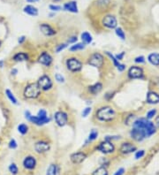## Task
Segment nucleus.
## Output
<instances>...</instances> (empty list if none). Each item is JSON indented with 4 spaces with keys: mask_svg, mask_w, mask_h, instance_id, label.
I'll return each instance as SVG.
<instances>
[{
    "mask_svg": "<svg viewBox=\"0 0 159 175\" xmlns=\"http://www.w3.org/2000/svg\"><path fill=\"white\" fill-rule=\"evenodd\" d=\"M85 48V44L83 43H79V44H75L74 45H72V47H70V51H78V50H82Z\"/></svg>",
    "mask_w": 159,
    "mask_h": 175,
    "instance_id": "26",
    "label": "nucleus"
},
{
    "mask_svg": "<svg viewBox=\"0 0 159 175\" xmlns=\"http://www.w3.org/2000/svg\"><path fill=\"white\" fill-rule=\"evenodd\" d=\"M97 137H98V132L96 131V129H92L91 132H90V134H89V135H88V141L89 142H93Z\"/></svg>",
    "mask_w": 159,
    "mask_h": 175,
    "instance_id": "29",
    "label": "nucleus"
},
{
    "mask_svg": "<svg viewBox=\"0 0 159 175\" xmlns=\"http://www.w3.org/2000/svg\"><path fill=\"white\" fill-rule=\"evenodd\" d=\"M23 165H24V167L26 169L32 170L36 165V160H35V158L34 157H31V156L27 157L26 158L24 159V161H23Z\"/></svg>",
    "mask_w": 159,
    "mask_h": 175,
    "instance_id": "17",
    "label": "nucleus"
},
{
    "mask_svg": "<svg viewBox=\"0 0 159 175\" xmlns=\"http://www.w3.org/2000/svg\"><path fill=\"white\" fill-rule=\"evenodd\" d=\"M102 23L105 27L112 29L117 27V19L115 18V16L109 14V15H106L103 18Z\"/></svg>",
    "mask_w": 159,
    "mask_h": 175,
    "instance_id": "8",
    "label": "nucleus"
},
{
    "mask_svg": "<svg viewBox=\"0 0 159 175\" xmlns=\"http://www.w3.org/2000/svg\"><path fill=\"white\" fill-rule=\"evenodd\" d=\"M13 60L17 61V62L28 60V55L24 52H18L13 56Z\"/></svg>",
    "mask_w": 159,
    "mask_h": 175,
    "instance_id": "23",
    "label": "nucleus"
},
{
    "mask_svg": "<svg viewBox=\"0 0 159 175\" xmlns=\"http://www.w3.org/2000/svg\"><path fill=\"white\" fill-rule=\"evenodd\" d=\"M124 173H125V169L124 168H120V169H119L117 172H116L114 175H123L124 174Z\"/></svg>",
    "mask_w": 159,
    "mask_h": 175,
    "instance_id": "45",
    "label": "nucleus"
},
{
    "mask_svg": "<svg viewBox=\"0 0 159 175\" xmlns=\"http://www.w3.org/2000/svg\"><path fill=\"white\" fill-rule=\"evenodd\" d=\"M104 63V56L100 53H94L88 59V64L94 67H102Z\"/></svg>",
    "mask_w": 159,
    "mask_h": 175,
    "instance_id": "4",
    "label": "nucleus"
},
{
    "mask_svg": "<svg viewBox=\"0 0 159 175\" xmlns=\"http://www.w3.org/2000/svg\"><path fill=\"white\" fill-rule=\"evenodd\" d=\"M134 61L136 62V63H140V64H142V63H144L145 62V58L143 57V56H140V57H137Z\"/></svg>",
    "mask_w": 159,
    "mask_h": 175,
    "instance_id": "43",
    "label": "nucleus"
},
{
    "mask_svg": "<svg viewBox=\"0 0 159 175\" xmlns=\"http://www.w3.org/2000/svg\"><path fill=\"white\" fill-rule=\"evenodd\" d=\"M28 2L29 3H35V2H36V1H38V0H27Z\"/></svg>",
    "mask_w": 159,
    "mask_h": 175,
    "instance_id": "49",
    "label": "nucleus"
},
{
    "mask_svg": "<svg viewBox=\"0 0 159 175\" xmlns=\"http://www.w3.org/2000/svg\"><path fill=\"white\" fill-rule=\"evenodd\" d=\"M92 175H108V172L104 166H101L96 170H95Z\"/></svg>",
    "mask_w": 159,
    "mask_h": 175,
    "instance_id": "27",
    "label": "nucleus"
},
{
    "mask_svg": "<svg viewBox=\"0 0 159 175\" xmlns=\"http://www.w3.org/2000/svg\"><path fill=\"white\" fill-rule=\"evenodd\" d=\"M66 47H67V44H60V45H58V47H57V49H56V51L58 53V52H60L61 50H63L64 49H66Z\"/></svg>",
    "mask_w": 159,
    "mask_h": 175,
    "instance_id": "39",
    "label": "nucleus"
},
{
    "mask_svg": "<svg viewBox=\"0 0 159 175\" xmlns=\"http://www.w3.org/2000/svg\"><path fill=\"white\" fill-rule=\"evenodd\" d=\"M131 136L133 140H135L137 142H141L147 137V135L143 129L138 128V127H133L131 131Z\"/></svg>",
    "mask_w": 159,
    "mask_h": 175,
    "instance_id": "9",
    "label": "nucleus"
},
{
    "mask_svg": "<svg viewBox=\"0 0 159 175\" xmlns=\"http://www.w3.org/2000/svg\"><path fill=\"white\" fill-rule=\"evenodd\" d=\"M38 62L45 66H49L52 63V57L47 52H43L39 56Z\"/></svg>",
    "mask_w": 159,
    "mask_h": 175,
    "instance_id": "12",
    "label": "nucleus"
},
{
    "mask_svg": "<svg viewBox=\"0 0 159 175\" xmlns=\"http://www.w3.org/2000/svg\"><path fill=\"white\" fill-rule=\"evenodd\" d=\"M87 156L86 154L83 152H77V153H73L71 156V161L73 164H81L83 161L86 159Z\"/></svg>",
    "mask_w": 159,
    "mask_h": 175,
    "instance_id": "16",
    "label": "nucleus"
},
{
    "mask_svg": "<svg viewBox=\"0 0 159 175\" xmlns=\"http://www.w3.org/2000/svg\"><path fill=\"white\" fill-rule=\"evenodd\" d=\"M147 102L148 104H159V95L156 92H149L147 96Z\"/></svg>",
    "mask_w": 159,
    "mask_h": 175,
    "instance_id": "20",
    "label": "nucleus"
},
{
    "mask_svg": "<svg viewBox=\"0 0 159 175\" xmlns=\"http://www.w3.org/2000/svg\"><path fill=\"white\" fill-rule=\"evenodd\" d=\"M28 121L32 122L34 124L37 125V126H43L44 124H47L49 122V118H46V119H40L37 116H33L31 115L28 119Z\"/></svg>",
    "mask_w": 159,
    "mask_h": 175,
    "instance_id": "18",
    "label": "nucleus"
},
{
    "mask_svg": "<svg viewBox=\"0 0 159 175\" xmlns=\"http://www.w3.org/2000/svg\"><path fill=\"white\" fill-rule=\"evenodd\" d=\"M9 148L10 149H16L17 148V142H16V141L15 140H11L10 141V142H9Z\"/></svg>",
    "mask_w": 159,
    "mask_h": 175,
    "instance_id": "40",
    "label": "nucleus"
},
{
    "mask_svg": "<svg viewBox=\"0 0 159 175\" xmlns=\"http://www.w3.org/2000/svg\"><path fill=\"white\" fill-rule=\"evenodd\" d=\"M41 88H39L37 83H31L28 85L24 89V96L25 97L29 99L36 98L40 96Z\"/></svg>",
    "mask_w": 159,
    "mask_h": 175,
    "instance_id": "3",
    "label": "nucleus"
},
{
    "mask_svg": "<svg viewBox=\"0 0 159 175\" xmlns=\"http://www.w3.org/2000/svg\"><path fill=\"white\" fill-rule=\"evenodd\" d=\"M115 33H116V35L119 36V38H120L121 40H125V39H126L125 33H124V31H123V29H122L121 27H118V28H116Z\"/></svg>",
    "mask_w": 159,
    "mask_h": 175,
    "instance_id": "32",
    "label": "nucleus"
},
{
    "mask_svg": "<svg viewBox=\"0 0 159 175\" xmlns=\"http://www.w3.org/2000/svg\"><path fill=\"white\" fill-rule=\"evenodd\" d=\"M64 9L67 12L77 13L78 12V6L76 1H69L64 5Z\"/></svg>",
    "mask_w": 159,
    "mask_h": 175,
    "instance_id": "19",
    "label": "nucleus"
},
{
    "mask_svg": "<svg viewBox=\"0 0 159 175\" xmlns=\"http://www.w3.org/2000/svg\"><path fill=\"white\" fill-rule=\"evenodd\" d=\"M81 37H82V41L84 44H89L92 42V35L88 32H83Z\"/></svg>",
    "mask_w": 159,
    "mask_h": 175,
    "instance_id": "25",
    "label": "nucleus"
},
{
    "mask_svg": "<svg viewBox=\"0 0 159 175\" xmlns=\"http://www.w3.org/2000/svg\"><path fill=\"white\" fill-rule=\"evenodd\" d=\"M56 1H59V0H56Z\"/></svg>",
    "mask_w": 159,
    "mask_h": 175,
    "instance_id": "52",
    "label": "nucleus"
},
{
    "mask_svg": "<svg viewBox=\"0 0 159 175\" xmlns=\"http://www.w3.org/2000/svg\"><path fill=\"white\" fill-rule=\"evenodd\" d=\"M58 173V168L56 164H50L49 168L47 169V173L46 175H57Z\"/></svg>",
    "mask_w": 159,
    "mask_h": 175,
    "instance_id": "28",
    "label": "nucleus"
},
{
    "mask_svg": "<svg viewBox=\"0 0 159 175\" xmlns=\"http://www.w3.org/2000/svg\"><path fill=\"white\" fill-rule=\"evenodd\" d=\"M144 154H145V151L144 150H140V151H137V153L135 154V158L136 159H139L141 158H143V156H144Z\"/></svg>",
    "mask_w": 159,
    "mask_h": 175,
    "instance_id": "42",
    "label": "nucleus"
},
{
    "mask_svg": "<svg viewBox=\"0 0 159 175\" xmlns=\"http://www.w3.org/2000/svg\"><path fill=\"white\" fill-rule=\"evenodd\" d=\"M102 89H103V85H102V83L97 82V83H96V84H94V85L89 87V92L91 94H93V95H96V94H98Z\"/></svg>",
    "mask_w": 159,
    "mask_h": 175,
    "instance_id": "22",
    "label": "nucleus"
},
{
    "mask_svg": "<svg viewBox=\"0 0 159 175\" xmlns=\"http://www.w3.org/2000/svg\"><path fill=\"white\" fill-rule=\"evenodd\" d=\"M125 68H126V66L125 65H123V64H120L119 66H118V69H119V71H124L125 70Z\"/></svg>",
    "mask_w": 159,
    "mask_h": 175,
    "instance_id": "46",
    "label": "nucleus"
},
{
    "mask_svg": "<svg viewBox=\"0 0 159 175\" xmlns=\"http://www.w3.org/2000/svg\"><path fill=\"white\" fill-rule=\"evenodd\" d=\"M39 88H41V90H49L52 88V81L48 75H43L39 78L38 82H37Z\"/></svg>",
    "mask_w": 159,
    "mask_h": 175,
    "instance_id": "7",
    "label": "nucleus"
},
{
    "mask_svg": "<svg viewBox=\"0 0 159 175\" xmlns=\"http://www.w3.org/2000/svg\"><path fill=\"white\" fill-rule=\"evenodd\" d=\"M156 113H157V111H156V110H151V111H149L148 113H147V119H148V120L152 119L154 116L156 115Z\"/></svg>",
    "mask_w": 159,
    "mask_h": 175,
    "instance_id": "38",
    "label": "nucleus"
},
{
    "mask_svg": "<svg viewBox=\"0 0 159 175\" xmlns=\"http://www.w3.org/2000/svg\"><path fill=\"white\" fill-rule=\"evenodd\" d=\"M91 112V107H87V108H85V109L83 110L82 111V117L83 118H86V117H88V114Z\"/></svg>",
    "mask_w": 159,
    "mask_h": 175,
    "instance_id": "37",
    "label": "nucleus"
},
{
    "mask_svg": "<svg viewBox=\"0 0 159 175\" xmlns=\"http://www.w3.org/2000/svg\"><path fill=\"white\" fill-rule=\"evenodd\" d=\"M136 150V147L130 142H124L120 147V152L122 154H129Z\"/></svg>",
    "mask_w": 159,
    "mask_h": 175,
    "instance_id": "15",
    "label": "nucleus"
},
{
    "mask_svg": "<svg viewBox=\"0 0 159 175\" xmlns=\"http://www.w3.org/2000/svg\"><path fill=\"white\" fill-rule=\"evenodd\" d=\"M6 96H7V97L9 98V100L11 101L12 103V104H17V99H16V97L13 96V94L12 93L11 91L9 90V89H6Z\"/></svg>",
    "mask_w": 159,
    "mask_h": 175,
    "instance_id": "30",
    "label": "nucleus"
},
{
    "mask_svg": "<svg viewBox=\"0 0 159 175\" xmlns=\"http://www.w3.org/2000/svg\"><path fill=\"white\" fill-rule=\"evenodd\" d=\"M40 30L46 36H51L56 35V31L54 28H52L51 26H49L47 23H43L40 25Z\"/></svg>",
    "mask_w": 159,
    "mask_h": 175,
    "instance_id": "13",
    "label": "nucleus"
},
{
    "mask_svg": "<svg viewBox=\"0 0 159 175\" xmlns=\"http://www.w3.org/2000/svg\"><path fill=\"white\" fill-rule=\"evenodd\" d=\"M97 149L99 151H101L102 153L110 154L114 152L115 147H114V144L111 142H110L109 140H105V141L102 142L99 144Z\"/></svg>",
    "mask_w": 159,
    "mask_h": 175,
    "instance_id": "5",
    "label": "nucleus"
},
{
    "mask_svg": "<svg viewBox=\"0 0 159 175\" xmlns=\"http://www.w3.org/2000/svg\"><path fill=\"white\" fill-rule=\"evenodd\" d=\"M133 127H138L144 130L147 135V137L152 135L156 132V126H154L153 123L148 121V119H139L136 121H134Z\"/></svg>",
    "mask_w": 159,
    "mask_h": 175,
    "instance_id": "1",
    "label": "nucleus"
},
{
    "mask_svg": "<svg viewBox=\"0 0 159 175\" xmlns=\"http://www.w3.org/2000/svg\"><path fill=\"white\" fill-rule=\"evenodd\" d=\"M77 40H78V38H77L76 36H72V37H70L69 40H68V44H73V43H76Z\"/></svg>",
    "mask_w": 159,
    "mask_h": 175,
    "instance_id": "44",
    "label": "nucleus"
},
{
    "mask_svg": "<svg viewBox=\"0 0 159 175\" xmlns=\"http://www.w3.org/2000/svg\"><path fill=\"white\" fill-rule=\"evenodd\" d=\"M36 116H37L38 118H40V119H46V118H48V117H47V112H46V111L43 109H41L39 111Z\"/></svg>",
    "mask_w": 159,
    "mask_h": 175,
    "instance_id": "35",
    "label": "nucleus"
},
{
    "mask_svg": "<svg viewBox=\"0 0 159 175\" xmlns=\"http://www.w3.org/2000/svg\"><path fill=\"white\" fill-rule=\"evenodd\" d=\"M24 41H25V36H21V37H20V39H19V43L20 44H22Z\"/></svg>",
    "mask_w": 159,
    "mask_h": 175,
    "instance_id": "48",
    "label": "nucleus"
},
{
    "mask_svg": "<svg viewBox=\"0 0 159 175\" xmlns=\"http://www.w3.org/2000/svg\"><path fill=\"white\" fill-rule=\"evenodd\" d=\"M9 171L12 174L15 175L18 173V167L15 164H11L10 166H9Z\"/></svg>",
    "mask_w": 159,
    "mask_h": 175,
    "instance_id": "34",
    "label": "nucleus"
},
{
    "mask_svg": "<svg viewBox=\"0 0 159 175\" xmlns=\"http://www.w3.org/2000/svg\"><path fill=\"white\" fill-rule=\"evenodd\" d=\"M49 9H50L51 11L54 12L59 11V10H61V6H55V5H50V6H49Z\"/></svg>",
    "mask_w": 159,
    "mask_h": 175,
    "instance_id": "41",
    "label": "nucleus"
},
{
    "mask_svg": "<svg viewBox=\"0 0 159 175\" xmlns=\"http://www.w3.org/2000/svg\"><path fill=\"white\" fill-rule=\"evenodd\" d=\"M55 79L58 82H60V83H64L65 82V78L62 76L60 73H56Z\"/></svg>",
    "mask_w": 159,
    "mask_h": 175,
    "instance_id": "36",
    "label": "nucleus"
},
{
    "mask_svg": "<svg viewBox=\"0 0 159 175\" xmlns=\"http://www.w3.org/2000/svg\"><path fill=\"white\" fill-rule=\"evenodd\" d=\"M50 146L48 142H38L35 145V149L37 153H44L49 151Z\"/></svg>",
    "mask_w": 159,
    "mask_h": 175,
    "instance_id": "14",
    "label": "nucleus"
},
{
    "mask_svg": "<svg viewBox=\"0 0 159 175\" xmlns=\"http://www.w3.org/2000/svg\"><path fill=\"white\" fill-rule=\"evenodd\" d=\"M143 75V71L141 67L138 66H132L128 71V76L131 79H138L142 78Z\"/></svg>",
    "mask_w": 159,
    "mask_h": 175,
    "instance_id": "11",
    "label": "nucleus"
},
{
    "mask_svg": "<svg viewBox=\"0 0 159 175\" xmlns=\"http://www.w3.org/2000/svg\"><path fill=\"white\" fill-rule=\"evenodd\" d=\"M28 126L25 125V124H21V125L18 126V131L20 132L21 135H26V134L28 133Z\"/></svg>",
    "mask_w": 159,
    "mask_h": 175,
    "instance_id": "31",
    "label": "nucleus"
},
{
    "mask_svg": "<svg viewBox=\"0 0 159 175\" xmlns=\"http://www.w3.org/2000/svg\"><path fill=\"white\" fill-rule=\"evenodd\" d=\"M148 59L154 66H159V54H157V53L150 54L148 56Z\"/></svg>",
    "mask_w": 159,
    "mask_h": 175,
    "instance_id": "24",
    "label": "nucleus"
},
{
    "mask_svg": "<svg viewBox=\"0 0 159 175\" xmlns=\"http://www.w3.org/2000/svg\"><path fill=\"white\" fill-rule=\"evenodd\" d=\"M23 11L25 13H27L28 15H31V16H37L38 15V9L34 6H29V5L26 6L24 7Z\"/></svg>",
    "mask_w": 159,
    "mask_h": 175,
    "instance_id": "21",
    "label": "nucleus"
},
{
    "mask_svg": "<svg viewBox=\"0 0 159 175\" xmlns=\"http://www.w3.org/2000/svg\"><path fill=\"white\" fill-rule=\"evenodd\" d=\"M54 118H55L56 123L59 126H64L66 125L67 121H68V116L64 111H57Z\"/></svg>",
    "mask_w": 159,
    "mask_h": 175,
    "instance_id": "10",
    "label": "nucleus"
},
{
    "mask_svg": "<svg viewBox=\"0 0 159 175\" xmlns=\"http://www.w3.org/2000/svg\"><path fill=\"white\" fill-rule=\"evenodd\" d=\"M0 46H1V41H0Z\"/></svg>",
    "mask_w": 159,
    "mask_h": 175,
    "instance_id": "51",
    "label": "nucleus"
},
{
    "mask_svg": "<svg viewBox=\"0 0 159 175\" xmlns=\"http://www.w3.org/2000/svg\"><path fill=\"white\" fill-rule=\"evenodd\" d=\"M66 66L68 70L72 72H79L82 68V63L75 58L68 59L66 61Z\"/></svg>",
    "mask_w": 159,
    "mask_h": 175,
    "instance_id": "6",
    "label": "nucleus"
},
{
    "mask_svg": "<svg viewBox=\"0 0 159 175\" xmlns=\"http://www.w3.org/2000/svg\"><path fill=\"white\" fill-rule=\"evenodd\" d=\"M96 118L101 121H110L115 118V111L110 106L102 107L96 111Z\"/></svg>",
    "mask_w": 159,
    "mask_h": 175,
    "instance_id": "2",
    "label": "nucleus"
},
{
    "mask_svg": "<svg viewBox=\"0 0 159 175\" xmlns=\"http://www.w3.org/2000/svg\"><path fill=\"white\" fill-rule=\"evenodd\" d=\"M106 55H108V56L110 57V59L112 60V62H113V64H114V66L118 67V66L120 65V63L119 62V60H117V59H116L115 57H114V56H113V55H112V54H110L109 51H106Z\"/></svg>",
    "mask_w": 159,
    "mask_h": 175,
    "instance_id": "33",
    "label": "nucleus"
},
{
    "mask_svg": "<svg viewBox=\"0 0 159 175\" xmlns=\"http://www.w3.org/2000/svg\"><path fill=\"white\" fill-rule=\"evenodd\" d=\"M0 67H3V61H0Z\"/></svg>",
    "mask_w": 159,
    "mask_h": 175,
    "instance_id": "50",
    "label": "nucleus"
},
{
    "mask_svg": "<svg viewBox=\"0 0 159 175\" xmlns=\"http://www.w3.org/2000/svg\"><path fill=\"white\" fill-rule=\"evenodd\" d=\"M124 55H125V52H122L121 54L117 55V56H116V59H117V60H121V59H122V58L124 57Z\"/></svg>",
    "mask_w": 159,
    "mask_h": 175,
    "instance_id": "47",
    "label": "nucleus"
}]
</instances>
